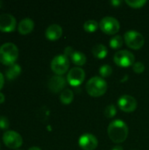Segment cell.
Instances as JSON below:
<instances>
[{
    "instance_id": "1",
    "label": "cell",
    "mask_w": 149,
    "mask_h": 150,
    "mask_svg": "<svg viewBox=\"0 0 149 150\" xmlns=\"http://www.w3.org/2000/svg\"><path fill=\"white\" fill-rule=\"evenodd\" d=\"M107 133L113 142L121 143L125 142L128 136V127L123 120H115L110 123Z\"/></svg>"
},
{
    "instance_id": "2",
    "label": "cell",
    "mask_w": 149,
    "mask_h": 150,
    "mask_svg": "<svg viewBox=\"0 0 149 150\" xmlns=\"http://www.w3.org/2000/svg\"><path fill=\"white\" fill-rule=\"evenodd\" d=\"M18 57V49L11 42H7L0 47V62L4 65L11 66L15 64Z\"/></svg>"
},
{
    "instance_id": "3",
    "label": "cell",
    "mask_w": 149,
    "mask_h": 150,
    "mask_svg": "<svg viewBox=\"0 0 149 150\" xmlns=\"http://www.w3.org/2000/svg\"><path fill=\"white\" fill-rule=\"evenodd\" d=\"M107 83L97 76L91 77L86 83V91L92 97H100L106 92Z\"/></svg>"
},
{
    "instance_id": "4",
    "label": "cell",
    "mask_w": 149,
    "mask_h": 150,
    "mask_svg": "<svg viewBox=\"0 0 149 150\" xmlns=\"http://www.w3.org/2000/svg\"><path fill=\"white\" fill-rule=\"evenodd\" d=\"M124 40L126 44L133 49H140L145 42L144 36L134 30H130L125 33Z\"/></svg>"
},
{
    "instance_id": "5",
    "label": "cell",
    "mask_w": 149,
    "mask_h": 150,
    "mask_svg": "<svg viewBox=\"0 0 149 150\" xmlns=\"http://www.w3.org/2000/svg\"><path fill=\"white\" fill-rule=\"evenodd\" d=\"M68 68L69 60L64 54H58L54 56L51 62V69L58 76H61L66 73Z\"/></svg>"
},
{
    "instance_id": "6",
    "label": "cell",
    "mask_w": 149,
    "mask_h": 150,
    "mask_svg": "<svg viewBox=\"0 0 149 150\" xmlns=\"http://www.w3.org/2000/svg\"><path fill=\"white\" fill-rule=\"evenodd\" d=\"M2 139L4 145L11 149H18V148H20L23 143V139L21 135L18 133L12 130L6 131L3 134Z\"/></svg>"
},
{
    "instance_id": "7",
    "label": "cell",
    "mask_w": 149,
    "mask_h": 150,
    "mask_svg": "<svg viewBox=\"0 0 149 150\" xmlns=\"http://www.w3.org/2000/svg\"><path fill=\"white\" fill-rule=\"evenodd\" d=\"M100 29L107 34H115L119 31L120 24L117 18L110 16L103 18L99 23Z\"/></svg>"
},
{
    "instance_id": "8",
    "label": "cell",
    "mask_w": 149,
    "mask_h": 150,
    "mask_svg": "<svg viewBox=\"0 0 149 150\" xmlns=\"http://www.w3.org/2000/svg\"><path fill=\"white\" fill-rule=\"evenodd\" d=\"M114 62L120 67H129L134 64L135 57L133 54L128 50H119L113 56Z\"/></svg>"
},
{
    "instance_id": "9",
    "label": "cell",
    "mask_w": 149,
    "mask_h": 150,
    "mask_svg": "<svg viewBox=\"0 0 149 150\" xmlns=\"http://www.w3.org/2000/svg\"><path fill=\"white\" fill-rule=\"evenodd\" d=\"M85 78V72L82 68L74 67L72 68L67 76V81L72 86H79L84 81Z\"/></svg>"
},
{
    "instance_id": "10",
    "label": "cell",
    "mask_w": 149,
    "mask_h": 150,
    "mask_svg": "<svg viewBox=\"0 0 149 150\" xmlns=\"http://www.w3.org/2000/svg\"><path fill=\"white\" fill-rule=\"evenodd\" d=\"M17 25L16 18L9 13L0 14V31L9 33L15 30Z\"/></svg>"
},
{
    "instance_id": "11",
    "label": "cell",
    "mask_w": 149,
    "mask_h": 150,
    "mask_svg": "<svg viewBox=\"0 0 149 150\" xmlns=\"http://www.w3.org/2000/svg\"><path fill=\"white\" fill-rule=\"evenodd\" d=\"M119 107L126 112H132L137 107L136 99L130 95H123L118 100Z\"/></svg>"
},
{
    "instance_id": "12",
    "label": "cell",
    "mask_w": 149,
    "mask_h": 150,
    "mask_svg": "<svg viewBox=\"0 0 149 150\" xmlns=\"http://www.w3.org/2000/svg\"><path fill=\"white\" fill-rule=\"evenodd\" d=\"M78 143L79 146L83 150H94L98 145V142L96 136L89 133L81 135Z\"/></svg>"
},
{
    "instance_id": "13",
    "label": "cell",
    "mask_w": 149,
    "mask_h": 150,
    "mask_svg": "<svg viewBox=\"0 0 149 150\" xmlns=\"http://www.w3.org/2000/svg\"><path fill=\"white\" fill-rule=\"evenodd\" d=\"M66 85V79L62 76H53L48 81V88L52 92L57 93L62 91Z\"/></svg>"
},
{
    "instance_id": "14",
    "label": "cell",
    "mask_w": 149,
    "mask_h": 150,
    "mask_svg": "<svg viewBox=\"0 0 149 150\" xmlns=\"http://www.w3.org/2000/svg\"><path fill=\"white\" fill-rule=\"evenodd\" d=\"M45 35L50 40H58L62 35V28L57 24H52L46 29Z\"/></svg>"
},
{
    "instance_id": "15",
    "label": "cell",
    "mask_w": 149,
    "mask_h": 150,
    "mask_svg": "<svg viewBox=\"0 0 149 150\" xmlns=\"http://www.w3.org/2000/svg\"><path fill=\"white\" fill-rule=\"evenodd\" d=\"M34 28V22L29 18H23L19 21L18 25V31L20 34L25 35L30 33Z\"/></svg>"
},
{
    "instance_id": "16",
    "label": "cell",
    "mask_w": 149,
    "mask_h": 150,
    "mask_svg": "<svg viewBox=\"0 0 149 150\" xmlns=\"http://www.w3.org/2000/svg\"><path fill=\"white\" fill-rule=\"evenodd\" d=\"M92 54L93 55L96 57V58H98V59H104L107 54H108V50H107V47L103 45V44H100V43H97L93 47H92Z\"/></svg>"
},
{
    "instance_id": "17",
    "label": "cell",
    "mask_w": 149,
    "mask_h": 150,
    "mask_svg": "<svg viewBox=\"0 0 149 150\" xmlns=\"http://www.w3.org/2000/svg\"><path fill=\"white\" fill-rule=\"evenodd\" d=\"M20 73H21V67L18 64L15 63L13 65H11L7 69V70L5 72V76H6L7 79L13 80V79L17 78L20 75Z\"/></svg>"
},
{
    "instance_id": "18",
    "label": "cell",
    "mask_w": 149,
    "mask_h": 150,
    "mask_svg": "<svg viewBox=\"0 0 149 150\" xmlns=\"http://www.w3.org/2000/svg\"><path fill=\"white\" fill-rule=\"evenodd\" d=\"M70 58H71L72 62L77 66L84 65L86 63V61H87L86 55L80 51H74L73 54H71Z\"/></svg>"
},
{
    "instance_id": "19",
    "label": "cell",
    "mask_w": 149,
    "mask_h": 150,
    "mask_svg": "<svg viewBox=\"0 0 149 150\" xmlns=\"http://www.w3.org/2000/svg\"><path fill=\"white\" fill-rule=\"evenodd\" d=\"M74 98V93L71 90L69 89H65L61 91L60 95V99L62 104L64 105H68L73 101Z\"/></svg>"
},
{
    "instance_id": "20",
    "label": "cell",
    "mask_w": 149,
    "mask_h": 150,
    "mask_svg": "<svg viewBox=\"0 0 149 150\" xmlns=\"http://www.w3.org/2000/svg\"><path fill=\"white\" fill-rule=\"evenodd\" d=\"M98 26H99V24L95 19H89L85 21V23L83 24V29L89 33L95 32L98 28Z\"/></svg>"
},
{
    "instance_id": "21",
    "label": "cell",
    "mask_w": 149,
    "mask_h": 150,
    "mask_svg": "<svg viewBox=\"0 0 149 150\" xmlns=\"http://www.w3.org/2000/svg\"><path fill=\"white\" fill-rule=\"evenodd\" d=\"M123 46V38L120 35L113 36L110 40V47L114 49L120 48Z\"/></svg>"
},
{
    "instance_id": "22",
    "label": "cell",
    "mask_w": 149,
    "mask_h": 150,
    "mask_svg": "<svg viewBox=\"0 0 149 150\" xmlns=\"http://www.w3.org/2000/svg\"><path fill=\"white\" fill-rule=\"evenodd\" d=\"M99 73L101 76L103 77H108L112 75V69L110 65L108 64H104L99 68Z\"/></svg>"
},
{
    "instance_id": "23",
    "label": "cell",
    "mask_w": 149,
    "mask_h": 150,
    "mask_svg": "<svg viewBox=\"0 0 149 150\" xmlns=\"http://www.w3.org/2000/svg\"><path fill=\"white\" fill-rule=\"evenodd\" d=\"M126 3L133 8H141L147 4V0H126Z\"/></svg>"
},
{
    "instance_id": "24",
    "label": "cell",
    "mask_w": 149,
    "mask_h": 150,
    "mask_svg": "<svg viewBox=\"0 0 149 150\" xmlns=\"http://www.w3.org/2000/svg\"><path fill=\"white\" fill-rule=\"evenodd\" d=\"M116 113H117V109L114 105H109L105 110V115L107 118H112L116 115Z\"/></svg>"
},
{
    "instance_id": "25",
    "label": "cell",
    "mask_w": 149,
    "mask_h": 150,
    "mask_svg": "<svg viewBox=\"0 0 149 150\" xmlns=\"http://www.w3.org/2000/svg\"><path fill=\"white\" fill-rule=\"evenodd\" d=\"M133 71L136 73H142L145 70V65L141 62H134V64L133 65Z\"/></svg>"
},
{
    "instance_id": "26",
    "label": "cell",
    "mask_w": 149,
    "mask_h": 150,
    "mask_svg": "<svg viewBox=\"0 0 149 150\" xmlns=\"http://www.w3.org/2000/svg\"><path fill=\"white\" fill-rule=\"evenodd\" d=\"M10 126L9 120L4 116H0V128L1 129H7Z\"/></svg>"
},
{
    "instance_id": "27",
    "label": "cell",
    "mask_w": 149,
    "mask_h": 150,
    "mask_svg": "<svg viewBox=\"0 0 149 150\" xmlns=\"http://www.w3.org/2000/svg\"><path fill=\"white\" fill-rule=\"evenodd\" d=\"M73 52H74V49H73L72 47H67L64 49V55H66L67 57H68V56L70 57L71 54H73Z\"/></svg>"
},
{
    "instance_id": "28",
    "label": "cell",
    "mask_w": 149,
    "mask_h": 150,
    "mask_svg": "<svg viewBox=\"0 0 149 150\" xmlns=\"http://www.w3.org/2000/svg\"><path fill=\"white\" fill-rule=\"evenodd\" d=\"M4 75L0 72V91L4 86Z\"/></svg>"
},
{
    "instance_id": "29",
    "label": "cell",
    "mask_w": 149,
    "mask_h": 150,
    "mask_svg": "<svg viewBox=\"0 0 149 150\" xmlns=\"http://www.w3.org/2000/svg\"><path fill=\"white\" fill-rule=\"evenodd\" d=\"M4 100H5L4 95L2 92H0V104H3V103L4 102Z\"/></svg>"
},
{
    "instance_id": "30",
    "label": "cell",
    "mask_w": 149,
    "mask_h": 150,
    "mask_svg": "<svg viewBox=\"0 0 149 150\" xmlns=\"http://www.w3.org/2000/svg\"><path fill=\"white\" fill-rule=\"evenodd\" d=\"M121 3H122L121 1H115V0H113V1H112V2H111V4H113V5H115V6H117V5L120 4Z\"/></svg>"
},
{
    "instance_id": "31",
    "label": "cell",
    "mask_w": 149,
    "mask_h": 150,
    "mask_svg": "<svg viewBox=\"0 0 149 150\" xmlns=\"http://www.w3.org/2000/svg\"><path fill=\"white\" fill-rule=\"evenodd\" d=\"M112 150H124V149H123V148H122L121 146H115V147H113V148H112Z\"/></svg>"
},
{
    "instance_id": "32",
    "label": "cell",
    "mask_w": 149,
    "mask_h": 150,
    "mask_svg": "<svg viewBox=\"0 0 149 150\" xmlns=\"http://www.w3.org/2000/svg\"><path fill=\"white\" fill-rule=\"evenodd\" d=\"M28 150H41L40 148H38V147H32V148H30Z\"/></svg>"
},
{
    "instance_id": "33",
    "label": "cell",
    "mask_w": 149,
    "mask_h": 150,
    "mask_svg": "<svg viewBox=\"0 0 149 150\" xmlns=\"http://www.w3.org/2000/svg\"><path fill=\"white\" fill-rule=\"evenodd\" d=\"M16 150H21V149H16Z\"/></svg>"
}]
</instances>
